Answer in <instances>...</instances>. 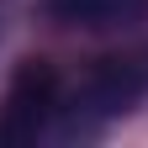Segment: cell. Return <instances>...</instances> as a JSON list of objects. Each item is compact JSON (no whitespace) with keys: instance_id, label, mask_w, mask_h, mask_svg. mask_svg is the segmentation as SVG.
Returning a JSON list of instances; mask_svg holds the SVG:
<instances>
[{"instance_id":"1","label":"cell","mask_w":148,"mask_h":148,"mask_svg":"<svg viewBox=\"0 0 148 148\" xmlns=\"http://www.w3.org/2000/svg\"><path fill=\"white\" fill-rule=\"evenodd\" d=\"M64 116V90H58V69L48 58H21L5 85V106H0V143L5 148H27Z\"/></svg>"},{"instance_id":"2","label":"cell","mask_w":148,"mask_h":148,"mask_svg":"<svg viewBox=\"0 0 148 148\" xmlns=\"http://www.w3.org/2000/svg\"><path fill=\"white\" fill-rule=\"evenodd\" d=\"M148 95V64L143 58H106L90 69V79L74 90V101L64 106V132H101L111 116L132 111Z\"/></svg>"},{"instance_id":"3","label":"cell","mask_w":148,"mask_h":148,"mask_svg":"<svg viewBox=\"0 0 148 148\" xmlns=\"http://www.w3.org/2000/svg\"><path fill=\"white\" fill-rule=\"evenodd\" d=\"M48 21L58 27H85V32H116L138 27L148 16V0H42Z\"/></svg>"}]
</instances>
